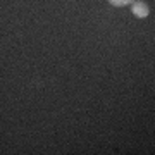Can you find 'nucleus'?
<instances>
[{"label":"nucleus","instance_id":"f257e3e1","mask_svg":"<svg viewBox=\"0 0 155 155\" xmlns=\"http://www.w3.org/2000/svg\"><path fill=\"white\" fill-rule=\"evenodd\" d=\"M131 11H133V14L136 17L143 19V17H147L150 14V7H148V4H145V2H133V4H131Z\"/></svg>","mask_w":155,"mask_h":155},{"label":"nucleus","instance_id":"f03ea898","mask_svg":"<svg viewBox=\"0 0 155 155\" xmlns=\"http://www.w3.org/2000/svg\"><path fill=\"white\" fill-rule=\"evenodd\" d=\"M114 7H126V5H131L134 0H109Z\"/></svg>","mask_w":155,"mask_h":155}]
</instances>
